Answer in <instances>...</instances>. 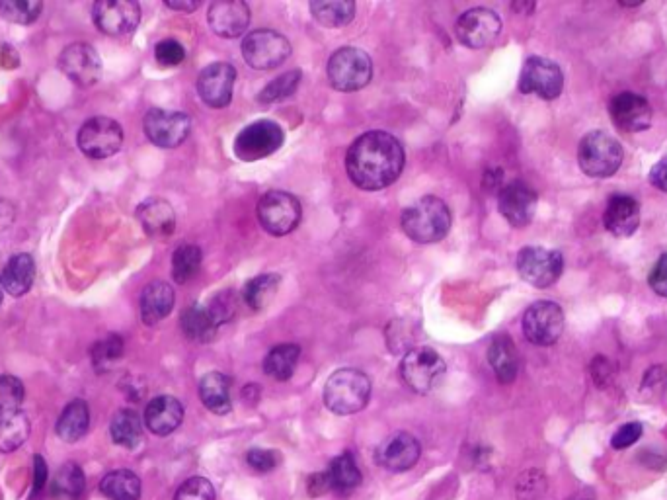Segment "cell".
Wrapping results in <instances>:
<instances>
[{
  "mask_svg": "<svg viewBox=\"0 0 667 500\" xmlns=\"http://www.w3.org/2000/svg\"><path fill=\"white\" fill-rule=\"evenodd\" d=\"M311 12L322 26L342 28L354 20L355 4L352 0H314Z\"/></svg>",
  "mask_w": 667,
  "mask_h": 500,
  "instance_id": "cell-35",
  "label": "cell"
},
{
  "mask_svg": "<svg viewBox=\"0 0 667 500\" xmlns=\"http://www.w3.org/2000/svg\"><path fill=\"white\" fill-rule=\"evenodd\" d=\"M84 487L86 479L80 465L69 461L57 471L51 485V495L57 500H79L84 493Z\"/></svg>",
  "mask_w": 667,
  "mask_h": 500,
  "instance_id": "cell-38",
  "label": "cell"
},
{
  "mask_svg": "<svg viewBox=\"0 0 667 500\" xmlns=\"http://www.w3.org/2000/svg\"><path fill=\"white\" fill-rule=\"evenodd\" d=\"M371 397V381L369 377L354 370L344 368L328 377L324 385V405L334 415H355L363 411Z\"/></svg>",
  "mask_w": 667,
  "mask_h": 500,
  "instance_id": "cell-3",
  "label": "cell"
},
{
  "mask_svg": "<svg viewBox=\"0 0 667 500\" xmlns=\"http://www.w3.org/2000/svg\"><path fill=\"white\" fill-rule=\"evenodd\" d=\"M307 487H309V495H311V497H322V495H326V493L332 491V489H330V481H328L326 471L311 475Z\"/></svg>",
  "mask_w": 667,
  "mask_h": 500,
  "instance_id": "cell-54",
  "label": "cell"
},
{
  "mask_svg": "<svg viewBox=\"0 0 667 500\" xmlns=\"http://www.w3.org/2000/svg\"><path fill=\"white\" fill-rule=\"evenodd\" d=\"M43 10L41 2L34 0H0V16L14 24H34Z\"/></svg>",
  "mask_w": 667,
  "mask_h": 500,
  "instance_id": "cell-42",
  "label": "cell"
},
{
  "mask_svg": "<svg viewBox=\"0 0 667 500\" xmlns=\"http://www.w3.org/2000/svg\"><path fill=\"white\" fill-rule=\"evenodd\" d=\"M2 297H4V286H2V280H0V305H2Z\"/></svg>",
  "mask_w": 667,
  "mask_h": 500,
  "instance_id": "cell-58",
  "label": "cell"
},
{
  "mask_svg": "<svg viewBox=\"0 0 667 500\" xmlns=\"http://www.w3.org/2000/svg\"><path fill=\"white\" fill-rule=\"evenodd\" d=\"M564 311L554 301H537L523 315V334L535 346H552L564 333Z\"/></svg>",
  "mask_w": 667,
  "mask_h": 500,
  "instance_id": "cell-12",
  "label": "cell"
},
{
  "mask_svg": "<svg viewBox=\"0 0 667 500\" xmlns=\"http://www.w3.org/2000/svg\"><path fill=\"white\" fill-rule=\"evenodd\" d=\"M88 426H90V411H88V405L86 401L82 399H77V401H71L65 411L61 413V417L57 420V436L63 440V442H79L80 438L88 432Z\"/></svg>",
  "mask_w": 667,
  "mask_h": 500,
  "instance_id": "cell-33",
  "label": "cell"
},
{
  "mask_svg": "<svg viewBox=\"0 0 667 500\" xmlns=\"http://www.w3.org/2000/svg\"><path fill=\"white\" fill-rule=\"evenodd\" d=\"M236 71L229 63H213L199 73L197 92L209 108H225L233 100Z\"/></svg>",
  "mask_w": 667,
  "mask_h": 500,
  "instance_id": "cell-20",
  "label": "cell"
},
{
  "mask_svg": "<svg viewBox=\"0 0 667 500\" xmlns=\"http://www.w3.org/2000/svg\"><path fill=\"white\" fill-rule=\"evenodd\" d=\"M92 354V362L96 366L98 372L110 368L112 364H116L119 358L123 356V340L119 338L118 334H110L108 338L96 342L90 350Z\"/></svg>",
  "mask_w": 667,
  "mask_h": 500,
  "instance_id": "cell-43",
  "label": "cell"
},
{
  "mask_svg": "<svg viewBox=\"0 0 667 500\" xmlns=\"http://www.w3.org/2000/svg\"><path fill=\"white\" fill-rule=\"evenodd\" d=\"M303 209L299 200L281 190H272L262 196L258 204V219L260 225L274 237H285L295 231L301 223Z\"/></svg>",
  "mask_w": 667,
  "mask_h": 500,
  "instance_id": "cell-7",
  "label": "cell"
},
{
  "mask_svg": "<svg viewBox=\"0 0 667 500\" xmlns=\"http://www.w3.org/2000/svg\"><path fill=\"white\" fill-rule=\"evenodd\" d=\"M667 387V372L664 368H652L648 374L644 375V381H642V393H664V389Z\"/></svg>",
  "mask_w": 667,
  "mask_h": 500,
  "instance_id": "cell-51",
  "label": "cell"
},
{
  "mask_svg": "<svg viewBox=\"0 0 667 500\" xmlns=\"http://www.w3.org/2000/svg\"><path fill=\"white\" fill-rule=\"evenodd\" d=\"M603 225L615 237H632L640 225V204L630 196H613L603 213Z\"/></svg>",
  "mask_w": 667,
  "mask_h": 500,
  "instance_id": "cell-23",
  "label": "cell"
},
{
  "mask_svg": "<svg viewBox=\"0 0 667 500\" xmlns=\"http://www.w3.org/2000/svg\"><path fill=\"white\" fill-rule=\"evenodd\" d=\"M100 491L108 500H139L141 479L129 469H116L102 479Z\"/></svg>",
  "mask_w": 667,
  "mask_h": 500,
  "instance_id": "cell-34",
  "label": "cell"
},
{
  "mask_svg": "<svg viewBox=\"0 0 667 500\" xmlns=\"http://www.w3.org/2000/svg\"><path fill=\"white\" fill-rule=\"evenodd\" d=\"M30 430V418L22 409L0 413V452L10 454L24 446L30 438Z\"/></svg>",
  "mask_w": 667,
  "mask_h": 500,
  "instance_id": "cell-30",
  "label": "cell"
},
{
  "mask_svg": "<svg viewBox=\"0 0 667 500\" xmlns=\"http://www.w3.org/2000/svg\"><path fill=\"white\" fill-rule=\"evenodd\" d=\"M422 456L420 442L408 432H396L387 436L375 450V461L391 473H404L412 469Z\"/></svg>",
  "mask_w": 667,
  "mask_h": 500,
  "instance_id": "cell-19",
  "label": "cell"
},
{
  "mask_svg": "<svg viewBox=\"0 0 667 500\" xmlns=\"http://www.w3.org/2000/svg\"><path fill=\"white\" fill-rule=\"evenodd\" d=\"M92 18L108 36L131 34L141 22V6L133 0H100L92 6Z\"/></svg>",
  "mask_w": 667,
  "mask_h": 500,
  "instance_id": "cell-16",
  "label": "cell"
},
{
  "mask_svg": "<svg viewBox=\"0 0 667 500\" xmlns=\"http://www.w3.org/2000/svg\"><path fill=\"white\" fill-rule=\"evenodd\" d=\"M650 184L662 192H667V157L658 161L650 170Z\"/></svg>",
  "mask_w": 667,
  "mask_h": 500,
  "instance_id": "cell-55",
  "label": "cell"
},
{
  "mask_svg": "<svg viewBox=\"0 0 667 500\" xmlns=\"http://www.w3.org/2000/svg\"><path fill=\"white\" fill-rule=\"evenodd\" d=\"M0 61L4 63V67H18V65H20V57H18L16 49L10 47V45H4V47H2Z\"/></svg>",
  "mask_w": 667,
  "mask_h": 500,
  "instance_id": "cell-56",
  "label": "cell"
},
{
  "mask_svg": "<svg viewBox=\"0 0 667 500\" xmlns=\"http://www.w3.org/2000/svg\"><path fill=\"white\" fill-rule=\"evenodd\" d=\"M609 116L613 124L625 133H640L652 125V106L636 92H621L609 104Z\"/></svg>",
  "mask_w": 667,
  "mask_h": 500,
  "instance_id": "cell-21",
  "label": "cell"
},
{
  "mask_svg": "<svg viewBox=\"0 0 667 500\" xmlns=\"http://www.w3.org/2000/svg\"><path fill=\"white\" fill-rule=\"evenodd\" d=\"M0 280H2L4 292L10 293L12 297H20V295L30 292L32 286H34V280H36V260H34V256H30L26 252L14 254L6 262Z\"/></svg>",
  "mask_w": 667,
  "mask_h": 500,
  "instance_id": "cell-26",
  "label": "cell"
},
{
  "mask_svg": "<svg viewBox=\"0 0 667 500\" xmlns=\"http://www.w3.org/2000/svg\"><path fill=\"white\" fill-rule=\"evenodd\" d=\"M642 430H644V428H642L640 422H628V424L621 426V428L615 432V436L611 438V446H613L615 450H625V448L634 446V444L640 440Z\"/></svg>",
  "mask_w": 667,
  "mask_h": 500,
  "instance_id": "cell-47",
  "label": "cell"
},
{
  "mask_svg": "<svg viewBox=\"0 0 667 500\" xmlns=\"http://www.w3.org/2000/svg\"><path fill=\"white\" fill-rule=\"evenodd\" d=\"M110 434H112V440L118 446L133 450V448L139 446V442L143 438V422L135 411L123 409V411L116 413V417L112 418Z\"/></svg>",
  "mask_w": 667,
  "mask_h": 500,
  "instance_id": "cell-37",
  "label": "cell"
},
{
  "mask_svg": "<svg viewBox=\"0 0 667 500\" xmlns=\"http://www.w3.org/2000/svg\"><path fill=\"white\" fill-rule=\"evenodd\" d=\"M155 57L162 67H176L186 59V49L176 40H164L155 47Z\"/></svg>",
  "mask_w": 667,
  "mask_h": 500,
  "instance_id": "cell-46",
  "label": "cell"
},
{
  "mask_svg": "<svg viewBox=\"0 0 667 500\" xmlns=\"http://www.w3.org/2000/svg\"><path fill=\"white\" fill-rule=\"evenodd\" d=\"M184 420V407L176 397L160 395L145 409V424L157 436L172 434Z\"/></svg>",
  "mask_w": 667,
  "mask_h": 500,
  "instance_id": "cell-24",
  "label": "cell"
},
{
  "mask_svg": "<svg viewBox=\"0 0 667 500\" xmlns=\"http://www.w3.org/2000/svg\"><path fill=\"white\" fill-rule=\"evenodd\" d=\"M623 159L625 151L621 143L605 131H591L580 141L578 163L591 178L613 176L623 165Z\"/></svg>",
  "mask_w": 667,
  "mask_h": 500,
  "instance_id": "cell-4",
  "label": "cell"
},
{
  "mask_svg": "<svg viewBox=\"0 0 667 500\" xmlns=\"http://www.w3.org/2000/svg\"><path fill=\"white\" fill-rule=\"evenodd\" d=\"M404 168V149L387 131L357 137L346 155V170L357 188L379 192L398 180Z\"/></svg>",
  "mask_w": 667,
  "mask_h": 500,
  "instance_id": "cell-1",
  "label": "cell"
},
{
  "mask_svg": "<svg viewBox=\"0 0 667 500\" xmlns=\"http://www.w3.org/2000/svg\"><path fill=\"white\" fill-rule=\"evenodd\" d=\"M301 358V348L297 344H279L272 348L264 360V372L277 381H287L295 374Z\"/></svg>",
  "mask_w": 667,
  "mask_h": 500,
  "instance_id": "cell-36",
  "label": "cell"
},
{
  "mask_svg": "<svg viewBox=\"0 0 667 500\" xmlns=\"http://www.w3.org/2000/svg\"><path fill=\"white\" fill-rule=\"evenodd\" d=\"M59 69L79 86H92L102 75V59L88 43H71L59 55Z\"/></svg>",
  "mask_w": 667,
  "mask_h": 500,
  "instance_id": "cell-18",
  "label": "cell"
},
{
  "mask_svg": "<svg viewBox=\"0 0 667 500\" xmlns=\"http://www.w3.org/2000/svg\"><path fill=\"white\" fill-rule=\"evenodd\" d=\"M517 272L529 286L545 290L562 276L564 258L558 250L523 247L517 254Z\"/></svg>",
  "mask_w": 667,
  "mask_h": 500,
  "instance_id": "cell-8",
  "label": "cell"
},
{
  "mask_svg": "<svg viewBox=\"0 0 667 500\" xmlns=\"http://www.w3.org/2000/svg\"><path fill=\"white\" fill-rule=\"evenodd\" d=\"M400 375L412 391L420 395H428L433 387L443 379L445 362L433 348H428V346L412 348L406 352V356L400 362Z\"/></svg>",
  "mask_w": 667,
  "mask_h": 500,
  "instance_id": "cell-6",
  "label": "cell"
},
{
  "mask_svg": "<svg viewBox=\"0 0 667 500\" xmlns=\"http://www.w3.org/2000/svg\"><path fill=\"white\" fill-rule=\"evenodd\" d=\"M47 463L45 459L41 456H36L34 458V489H32V495H30V500H40L43 491H45V485H47Z\"/></svg>",
  "mask_w": 667,
  "mask_h": 500,
  "instance_id": "cell-52",
  "label": "cell"
},
{
  "mask_svg": "<svg viewBox=\"0 0 667 500\" xmlns=\"http://www.w3.org/2000/svg\"><path fill=\"white\" fill-rule=\"evenodd\" d=\"M502 32L500 16L490 8H471L455 24L457 40L465 47L482 49L496 42Z\"/></svg>",
  "mask_w": 667,
  "mask_h": 500,
  "instance_id": "cell-15",
  "label": "cell"
},
{
  "mask_svg": "<svg viewBox=\"0 0 667 500\" xmlns=\"http://www.w3.org/2000/svg\"><path fill=\"white\" fill-rule=\"evenodd\" d=\"M77 141H79L80 151L86 157L108 159V157H114L121 149L123 129L112 118L96 116L82 124Z\"/></svg>",
  "mask_w": 667,
  "mask_h": 500,
  "instance_id": "cell-11",
  "label": "cell"
},
{
  "mask_svg": "<svg viewBox=\"0 0 667 500\" xmlns=\"http://www.w3.org/2000/svg\"><path fill=\"white\" fill-rule=\"evenodd\" d=\"M564 88L562 69L545 57H529L519 75V90L537 94L543 100H556Z\"/></svg>",
  "mask_w": 667,
  "mask_h": 500,
  "instance_id": "cell-13",
  "label": "cell"
},
{
  "mask_svg": "<svg viewBox=\"0 0 667 500\" xmlns=\"http://www.w3.org/2000/svg\"><path fill=\"white\" fill-rule=\"evenodd\" d=\"M283 129L272 120H258L254 124L246 125L235 141V155L240 161L254 163L262 161L283 145Z\"/></svg>",
  "mask_w": 667,
  "mask_h": 500,
  "instance_id": "cell-10",
  "label": "cell"
},
{
  "mask_svg": "<svg viewBox=\"0 0 667 500\" xmlns=\"http://www.w3.org/2000/svg\"><path fill=\"white\" fill-rule=\"evenodd\" d=\"M137 219L147 235L170 237L176 229V213L162 198H149L137 208Z\"/></svg>",
  "mask_w": 667,
  "mask_h": 500,
  "instance_id": "cell-25",
  "label": "cell"
},
{
  "mask_svg": "<svg viewBox=\"0 0 667 500\" xmlns=\"http://www.w3.org/2000/svg\"><path fill=\"white\" fill-rule=\"evenodd\" d=\"M174 290L166 282H151L141 293V319L145 325L153 327L166 319L174 309Z\"/></svg>",
  "mask_w": 667,
  "mask_h": 500,
  "instance_id": "cell-27",
  "label": "cell"
},
{
  "mask_svg": "<svg viewBox=\"0 0 667 500\" xmlns=\"http://www.w3.org/2000/svg\"><path fill=\"white\" fill-rule=\"evenodd\" d=\"M24 401V385L14 375H0V413L18 411Z\"/></svg>",
  "mask_w": 667,
  "mask_h": 500,
  "instance_id": "cell-44",
  "label": "cell"
},
{
  "mask_svg": "<svg viewBox=\"0 0 667 500\" xmlns=\"http://www.w3.org/2000/svg\"><path fill=\"white\" fill-rule=\"evenodd\" d=\"M174 500H217L211 481L203 477H192L180 485Z\"/></svg>",
  "mask_w": 667,
  "mask_h": 500,
  "instance_id": "cell-45",
  "label": "cell"
},
{
  "mask_svg": "<svg viewBox=\"0 0 667 500\" xmlns=\"http://www.w3.org/2000/svg\"><path fill=\"white\" fill-rule=\"evenodd\" d=\"M168 8H172V10H182V12H194V10H197L199 8V2H194V0H178V2H174V0H166L164 2Z\"/></svg>",
  "mask_w": 667,
  "mask_h": 500,
  "instance_id": "cell-57",
  "label": "cell"
},
{
  "mask_svg": "<svg viewBox=\"0 0 667 500\" xmlns=\"http://www.w3.org/2000/svg\"><path fill=\"white\" fill-rule=\"evenodd\" d=\"M537 194L535 190L521 182L513 180L510 184H504L500 194H498V209L504 215V219L510 223L511 227H527L537 211Z\"/></svg>",
  "mask_w": 667,
  "mask_h": 500,
  "instance_id": "cell-17",
  "label": "cell"
},
{
  "mask_svg": "<svg viewBox=\"0 0 667 500\" xmlns=\"http://www.w3.org/2000/svg\"><path fill=\"white\" fill-rule=\"evenodd\" d=\"M371 57L357 47H342L328 61V79L336 90L354 92L371 83Z\"/></svg>",
  "mask_w": 667,
  "mask_h": 500,
  "instance_id": "cell-5",
  "label": "cell"
},
{
  "mask_svg": "<svg viewBox=\"0 0 667 500\" xmlns=\"http://www.w3.org/2000/svg\"><path fill=\"white\" fill-rule=\"evenodd\" d=\"M301 79H303V73L299 69L277 77L275 81L264 86V90L258 94V102L260 104H275V102H281V100L289 98L299 88Z\"/></svg>",
  "mask_w": 667,
  "mask_h": 500,
  "instance_id": "cell-41",
  "label": "cell"
},
{
  "mask_svg": "<svg viewBox=\"0 0 667 500\" xmlns=\"http://www.w3.org/2000/svg\"><path fill=\"white\" fill-rule=\"evenodd\" d=\"M184 334L194 342H209L219 329V323L207 305H192L180 317Z\"/></svg>",
  "mask_w": 667,
  "mask_h": 500,
  "instance_id": "cell-32",
  "label": "cell"
},
{
  "mask_svg": "<svg viewBox=\"0 0 667 500\" xmlns=\"http://www.w3.org/2000/svg\"><path fill=\"white\" fill-rule=\"evenodd\" d=\"M246 463L254 469V471H260V473H266V471H272L275 469V465L279 463V456L274 450H264V448H254L246 454Z\"/></svg>",
  "mask_w": 667,
  "mask_h": 500,
  "instance_id": "cell-48",
  "label": "cell"
},
{
  "mask_svg": "<svg viewBox=\"0 0 667 500\" xmlns=\"http://www.w3.org/2000/svg\"><path fill=\"white\" fill-rule=\"evenodd\" d=\"M207 24L219 38L235 40L250 24V8L242 0H217L209 6Z\"/></svg>",
  "mask_w": 667,
  "mask_h": 500,
  "instance_id": "cell-22",
  "label": "cell"
},
{
  "mask_svg": "<svg viewBox=\"0 0 667 500\" xmlns=\"http://www.w3.org/2000/svg\"><path fill=\"white\" fill-rule=\"evenodd\" d=\"M535 485H547L545 477L539 471L525 473L517 483V495L521 500H537L541 497L539 491H535Z\"/></svg>",
  "mask_w": 667,
  "mask_h": 500,
  "instance_id": "cell-49",
  "label": "cell"
},
{
  "mask_svg": "<svg viewBox=\"0 0 667 500\" xmlns=\"http://www.w3.org/2000/svg\"><path fill=\"white\" fill-rule=\"evenodd\" d=\"M201 266V249L196 245H182L172 256V278L178 284H188L196 278Z\"/></svg>",
  "mask_w": 667,
  "mask_h": 500,
  "instance_id": "cell-40",
  "label": "cell"
},
{
  "mask_svg": "<svg viewBox=\"0 0 667 500\" xmlns=\"http://www.w3.org/2000/svg\"><path fill=\"white\" fill-rule=\"evenodd\" d=\"M451 219V211L443 200L426 196L410 208L404 209L400 225L408 239L420 245H432L447 237L451 229Z\"/></svg>",
  "mask_w": 667,
  "mask_h": 500,
  "instance_id": "cell-2",
  "label": "cell"
},
{
  "mask_svg": "<svg viewBox=\"0 0 667 500\" xmlns=\"http://www.w3.org/2000/svg\"><path fill=\"white\" fill-rule=\"evenodd\" d=\"M326 475L330 481V489L338 495H350L361 485V471L350 452H344L338 458L332 459Z\"/></svg>",
  "mask_w": 667,
  "mask_h": 500,
  "instance_id": "cell-31",
  "label": "cell"
},
{
  "mask_svg": "<svg viewBox=\"0 0 667 500\" xmlns=\"http://www.w3.org/2000/svg\"><path fill=\"white\" fill-rule=\"evenodd\" d=\"M145 135L149 141L162 149H174L180 147L190 131H192V120L184 112H170V110H160L153 108L145 116Z\"/></svg>",
  "mask_w": 667,
  "mask_h": 500,
  "instance_id": "cell-14",
  "label": "cell"
},
{
  "mask_svg": "<svg viewBox=\"0 0 667 500\" xmlns=\"http://www.w3.org/2000/svg\"><path fill=\"white\" fill-rule=\"evenodd\" d=\"M281 278L277 274H264L258 276L254 280H250L244 290H242V297L246 301V305L254 311H262L270 305V301L274 299L275 293L279 290Z\"/></svg>",
  "mask_w": 667,
  "mask_h": 500,
  "instance_id": "cell-39",
  "label": "cell"
},
{
  "mask_svg": "<svg viewBox=\"0 0 667 500\" xmlns=\"http://www.w3.org/2000/svg\"><path fill=\"white\" fill-rule=\"evenodd\" d=\"M488 362L500 383H513L519 374V354L508 334L494 336L488 348Z\"/></svg>",
  "mask_w": 667,
  "mask_h": 500,
  "instance_id": "cell-29",
  "label": "cell"
},
{
  "mask_svg": "<svg viewBox=\"0 0 667 500\" xmlns=\"http://www.w3.org/2000/svg\"><path fill=\"white\" fill-rule=\"evenodd\" d=\"M648 284H650L654 293H658L660 297H666L667 299V254H662L660 260L656 262V266L652 268Z\"/></svg>",
  "mask_w": 667,
  "mask_h": 500,
  "instance_id": "cell-50",
  "label": "cell"
},
{
  "mask_svg": "<svg viewBox=\"0 0 667 500\" xmlns=\"http://www.w3.org/2000/svg\"><path fill=\"white\" fill-rule=\"evenodd\" d=\"M591 375H593V379H595L597 385H601V387L609 385L611 379H613V368H611L609 358L597 356V358L593 360V364H591Z\"/></svg>",
  "mask_w": 667,
  "mask_h": 500,
  "instance_id": "cell-53",
  "label": "cell"
},
{
  "mask_svg": "<svg viewBox=\"0 0 667 500\" xmlns=\"http://www.w3.org/2000/svg\"><path fill=\"white\" fill-rule=\"evenodd\" d=\"M291 55L289 40L275 30L250 32L242 42V57L248 67L268 71L279 67Z\"/></svg>",
  "mask_w": 667,
  "mask_h": 500,
  "instance_id": "cell-9",
  "label": "cell"
},
{
  "mask_svg": "<svg viewBox=\"0 0 667 500\" xmlns=\"http://www.w3.org/2000/svg\"><path fill=\"white\" fill-rule=\"evenodd\" d=\"M199 399L207 411L215 415H227L233 409L231 381L221 372H209L199 381Z\"/></svg>",
  "mask_w": 667,
  "mask_h": 500,
  "instance_id": "cell-28",
  "label": "cell"
}]
</instances>
